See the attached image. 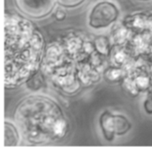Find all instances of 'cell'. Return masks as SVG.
Listing matches in <instances>:
<instances>
[{
    "label": "cell",
    "instance_id": "cell-1",
    "mask_svg": "<svg viewBox=\"0 0 152 153\" xmlns=\"http://www.w3.org/2000/svg\"><path fill=\"white\" fill-rule=\"evenodd\" d=\"M118 12L113 4L109 2L99 3L95 5L90 14V25L93 28H104L114 22L117 19Z\"/></svg>",
    "mask_w": 152,
    "mask_h": 153
}]
</instances>
